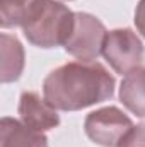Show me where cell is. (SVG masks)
I'll use <instances>...</instances> for the list:
<instances>
[{"label":"cell","instance_id":"1","mask_svg":"<svg viewBox=\"0 0 145 147\" xmlns=\"http://www.w3.org/2000/svg\"><path fill=\"white\" fill-rule=\"evenodd\" d=\"M116 80L99 62H68L43 80L44 99L60 111H79L114 96Z\"/></svg>","mask_w":145,"mask_h":147},{"label":"cell","instance_id":"2","mask_svg":"<svg viewBox=\"0 0 145 147\" xmlns=\"http://www.w3.org/2000/svg\"><path fill=\"white\" fill-rule=\"evenodd\" d=\"M75 12L56 0H39L28 22L22 26L24 38L38 48L65 46L73 31Z\"/></svg>","mask_w":145,"mask_h":147},{"label":"cell","instance_id":"3","mask_svg":"<svg viewBox=\"0 0 145 147\" xmlns=\"http://www.w3.org/2000/svg\"><path fill=\"white\" fill-rule=\"evenodd\" d=\"M104 24L89 12H75V24L68 41L65 43V51L82 62H94L103 55V46L106 39Z\"/></svg>","mask_w":145,"mask_h":147},{"label":"cell","instance_id":"4","mask_svg":"<svg viewBox=\"0 0 145 147\" xmlns=\"http://www.w3.org/2000/svg\"><path fill=\"white\" fill-rule=\"evenodd\" d=\"M103 57L116 74H128L142 65L145 57V46L142 39L128 28L108 31Z\"/></svg>","mask_w":145,"mask_h":147},{"label":"cell","instance_id":"5","mask_svg":"<svg viewBox=\"0 0 145 147\" xmlns=\"http://www.w3.org/2000/svg\"><path fill=\"white\" fill-rule=\"evenodd\" d=\"M132 127V118L116 106H106L91 111L84 121L85 135L94 144L103 147H116Z\"/></svg>","mask_w":145,"mask_h":147},{"label":"cell","instance_id":"6","mask_svg":"<svg viewBox=\"0 0 145 147\" xmlns=\"http://www.w3.org/2000/svg\"><path fill=\"white\" fill-rule=\"evenodd\" d=\"M17 113L24 125L39 132H46L60 125V115L56 113V110L44 98L33 91H26L21 94Z\"/></svg>","mask_w":145,"mask_h":147},{"label":"cell","instance_id":"7","mask_svg":"<svg viewBox=\"0 0 145 147\" xmlns=\"http://www.w3.org/2000/svg\"><path fill=\"white\" fill-rule=\"evenodd\" d=\"M0 147H48V139L21 120L3 116L0 120Z\"/></svg>","mask_w":145,"mask_h":147},{"label":"cell","instance_id":"8","mask_svg":"<svg viewBox=\"0 0 145 147\" xmlns=\"http://www.w3.org/2000/svg\"><path fill=\"white\" fill-rule=\"evenodd\" d=\"M0 82L10 84L21 79L26 65L22 43L12 34H0Z\"/></svg>","mask_w":145,"mask_h":147},{"label":"cell","instance_id":"9","mask_svg":"<svg viewBox=\"0 0 145 147\" xmlns=\"http://www.w3.org/2000/svg\"><path fill=\"white\" fill-rule=\"evenodd\" d=\"M119 101L130 113L145 118V67H137L125 74L119 84Z\"/></svg>","mask_w":145,"mask_h":147},{"label":"cell","instance_id":"10","mask_svg":"<svg viewBox=\"0 0 145 147\" xmlns=\"http://www.w3.org/2000/svg\"><path fill=\"white\" fill-rule=\"evenodd\" d=\"M39 0H0V26L3 29L22 28Z\"/></svg>","mask_w":145,"mask_h":147},{"label":"cell","instance_id":"11","mask_svg":"<svg viewBox=\"0 0 145 147\" xmlns=\"http://www.w3.org/2000/svg\"><path fill=\"white\" fill-rule=\"evenodd\" d=\"M116 147H145V123L133 125Z\"/></svg>","mask_w":145,"mask_h":147},{"label":"cell","instance_id":"12","mask_svg":"<svg viewBox=\"0 0 145 147\" xmlns=\"http://www.w3.org/2000/svg\"><path fill=\"white\" fill-rule=\"evenodd\" d=\"M135 26H137V31L145 38V0H140L137 9H135Z\"/></svg>","mask_w":145,"mask_h":147}]
</instances>
